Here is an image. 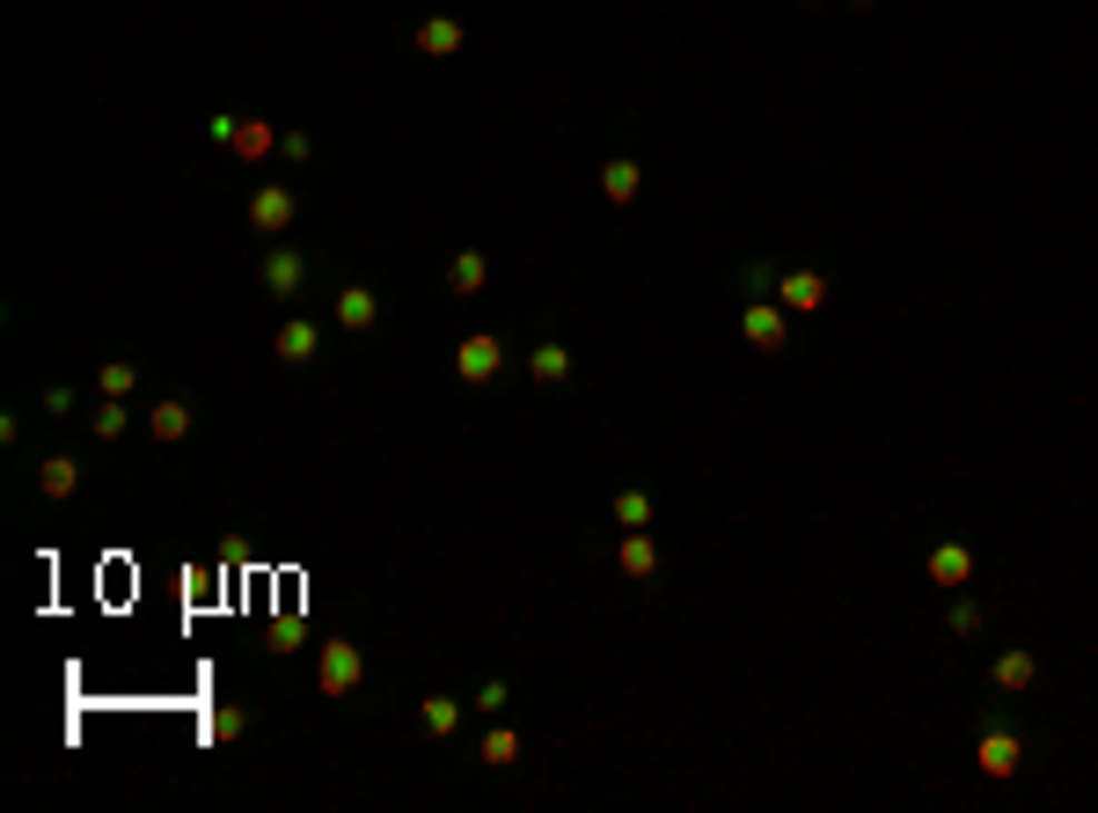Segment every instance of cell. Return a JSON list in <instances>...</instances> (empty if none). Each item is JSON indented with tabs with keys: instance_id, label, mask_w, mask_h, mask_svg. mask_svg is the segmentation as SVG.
Masks as SVG:
<instances>
[{
	"instance_id": "7c38bea8",
	"label": "cell",
	"mask_w": 1098,
	"mask_h": 813,
	"mask_svg": "<svg viewBox=\"0 0 1098 813\" xmlns=\"http://www.w3.org/2000/svg\"><path fill=\"white\" fill-rule=\"evenodd\" d=\"M382 323V294L374 286H345L337 294V330H374Z\"/></svg>"
},
{
	"instance_id": "ba28073f",
	"label": "cell",
	"mask_w": 1098,
	"mask_h": 813,
	"mask_svg": "<svg viewBox=\"0 0 1098 813\" xmlns=\"http://www.w3.org/2000/svg\"><path fill=\"white\" fill-rule=\"evenodd\" d=\"M776 301L791 316H813V308H828V279L820 271H776Z\"/></svg>"
},
{
	"instance_id": "603a6c76",
	"label": "cell",
	"mask_w": 1098,
	"mask_h": 813,
	"mask_svg": "<svg viewBox=\"0 0 1098 813\" xmlns=\"http://www.w3.org/2000/svg\"><path fill=\"white\" fill-rule=\"evenodd\" d=\"M125 425H132V410H125L118 396H103V404H96V418H88V433H96V440H118Z\"/></svg>"
},
{
	"instance_id": "4dcf8cb0",
	"label": "cell",
	"mask_w": 1098,
	"mask_h": 813,
	"mask_svg": "<svg viewBox=\"0 0 1098 813\" xmlns=\"http://www.w3.org/2000/svg\"><path fill=\"white\" fill-rule=\"evenodd\" d=\"M206 140H212V147L235 140V118H227V110H220V118H206Z\"/></svg>"
},
{
	"instance_id": "e0dca14e",
	"label": "cell",
	"mask_w": 1098,
	"mask_h": 813,
	"mask_svg": "<svg viewBox=\"0 0 1098 813\" xmlns=\"http://www.w3.org/2000/svg\"><path fill=\"white\" fill-rule=\"evenodd\" d=\"M930 579H938V586H967V579H975V549H967V543H938V549H930Z\"/></svg>"
},
{
	"instance_id": "277c9868",
	"label": "cell",
	"mask_w": 1098,
	"mask_h": 813,
	"mask_svg": "<svg viewBox=\"0 0 1098 813\" xmlns=\"http://www.w3.org/2000/svg\"><path fill=\"white\" fill-rule=\"evenodd\" d=\"M498 367H506V345H498L491 330H476V337H462V345H454V374H462L469 389L498 381Z\"/></svg>"
},
{
	"instance_id": "cb8c5ba5",
	"label": "cell",
	"mask_w": 1098,
	"mask_h": 813,
	"mask_svg": "<svg viewBox=\"0 0 1098 813\" xmlns=\"http://www.w3.org/2000/svg\"><path fill=\"white\" fill-rule=\"evenodd\" d=\"M615 528H652V492H615Z\"/></svg>"
},
{
	"instance_id": "484cf974",
	"label": "cell",
	"mask_w": 1098,
	"mask_h": 813,
	"mask_svg": "<svg viewBox=\"0 0 1098 813\" xmlns=\"http://www.w3.org/2000/svg\"><path fill=\"white\" fill-rule=\"evenodd\" d=\"M506 704H513V690L498 682V674H484V690H476V711H491V718H506Z\"/></svg>"
},
{
	"instance_id": "ffe728a7",
	"label": "cell",
	"mask_w": 1098,
	"mask_h": 813,
	"mask_svg": "<svg viewBox=\"0 0 1098 813\" xmlns=\"http://www.w3.org/2000/svg\"><path fill=\"white\" fill-rule=\"evenodd\" d=\"M73 484H81V462L73 455H52L44 469H37V492L44 498H73Z\"/></svg>"
},
{
	"instance_id": "2e32d148",
	"label": "cell",
	"mask_w": 1098,
	"mask_h": 813,
	"mask_svg": "<svg viewBox=\"0 0 1098 813\" xmlns=\"http://www.w3.org/2000/svg\"><path fill=\"white\" fill-rule=\"evenodd\" d=\"M645 191V169H637V161H601V198H609V206H630V198Z\"/></svg>"
},
{
	"instance_id": "6da1fadb",
	"label": "cell",
	"mask_w": 1098,
	"mask_h": 813,
	"mask_svg": "<svg viewBox=\"0 0 1098 813\" xmlns=\"http://www.w3.org/2000/svg\"><path fill=\"white\" fill-rule=\"evenodd\" d=\"M359 682H366V653L352 645V637H330V645H323V660H315V690L345 704Z\"/></svg>"
},
{
	"instance_id": "d6986e66",
	"label": "cell",
	"mask_w": 1098,
	"mask_h": 813,
	"mask_svg": "<svg viewBox=\"0 0 1098 813\" xmlns=\"http://www.w3.org/2000/svg\"><path fill=\"white\" fill-rule=\"evenodd\" d=\"M418 725L433 733V741H454V733H462V704H454V696H425V704H418Z\"/></svg>"
},
{
	"instance_id": "5bb4252c",
	"label": "cell",
	"mask_w": 1098,
	"mask_h": 813,
	"mask_svg": "<svg viewBox=\"0 0 1098 813\" xmlns=\"http://www.w3.org/2000/svg\"><path fill=\"white\" fill-rule=\"evenodd\" d=\"M1032 682H1040V660H1032L1026 645H1011V653H996V690H1003V696H1026Z\"/></svg>"
},
{
	"instance_id": "83f0119b",
	"label": "cell",
	"mask_w": 1098,
	"mask_h": 813,
	"mask_svg": "<svg viewBox=\"0 0 1098 813\" xmlns=\"http://www.w3.org/2000/svg\"><path fill=\"white\" fill-rule=\"evenodd\" d=\"M740 286H748V301H754V294H776V271H769V265H748V271H740Z\"/></svg>"
},
{
	"instance_id": "4316f807",
	"label": "cell",
	"mask_w": 1098,
	"mask_h": 813,
	"mask_svg": "<svg viewBox=\"0 0 1098 813\" xmlns=\"http://www.w3.org/2000/svg\"><path fill=\"white\" fill-rule=\"evenodd\" d=\"M944 623H952V637H975V631H981V602H967V594H959Z\"/></svg>"
},
{
	"instance_id": "d4e9b609",
	"label": "cell",
	"mask_w": 1098,
	"mask_h": 813,
	"mask_svg": "<svg viewBox=\"0 0 1098 813\" xmlns=\"http://www.w3.org/2000/svg\"><path fill=\"white\" fill-rule=\"evenodd\" d=\"M243 733H249V711L243 704H220L206 718V741H243Z\"/></svg>"
},
{
	"instance_id": "52a82bcc",
	"label": "cell",
	"mask_w": 1098,
	"mask_h": 813,
	"mask_svg": "<svg viewBox=\"0 0 1098 813\" xmlns=\"http://www.w3.org/2000/svg\"><path fill=\"white\" fill-rule=\"evenodd\" d=\"M271 353H279V367H308V359L323 353V323L286 316V323H279V337H271Z\"/></svg>"
},
{
	"instance_id": "7a4b0ae2",
	"label": "cell",
	"mask_w": 1098,
	"mask_h": 813,
	"mask_svg": "<svg viewBox=\"0 0 1098 813\" xmlns=\"http://www.w3.org/2000/svg\"><path fill=\"white\" fill-rule=\"evenodd\" d=\"M975 762H981V777H996V784H1003V777H1018V762H1026V741H1018V733H1011L1003 718H989V725H981Z\"/></svg>"
},
{
	"instance_id": "44dd1931",
	"label": "cell",
	"mask_w": 1098,
	"mask_h": 813,
	"mask_svg": "<svg viewBox=\"0 0 1098 813\" xmlns=\"http://www.w3.org/2000/svg\"><path fill=\"white\" fill-rule=\"evenodd\" d=\"M132 389H140V367H132V359H103V367H96V396H118L125 404Z\"/></svg>"
},
{
	"instance_id": "8992f818",
	"label": "cell",
	"mask_w": 1098,
	"mask_h": 813,
	"mask_svg": "<svg viewBox=\"0 0 1098 813\" xmlns=\"http://www.w3.org/2000/svg\"><path fill=\"white\" fill-rule=\"evenodd\" d=\"M249 228L257 235H286L294 228V191H286V184H257V191H249Z\"/></svg>"
},
{
	"instance_id": "4fadbf2b",
	"label": "cell",
	"mask_w": 1098,
	"mask_h": 813,
	"mask_svg": "<svg viewBox=\"0 0 1098 813\" xmlns=\"http://www.w3.org/2000/svg\"><path fill=\"white\" fill-rule=\"evenodd\" d=\"M615 565H623V579H652L660 572V549H652L645 528H623V543H615Z\"/></svg>"
},
{
	"instance_id": "1f68e13d",
	"label": "cell",
	"mask_w": 1098,
	"mask_h": 813,
	"mask_svg": "<svg viewBox=\"0 0 1098 813\" xmlns=\"http://www.w3.org/2000/svg\"><path fill=\"white\" fill-rule=\"evenodd\" d=\"M73 410V389H44V418H67Z\"/></svg>"
},
{
	"instance_id": "9a60e30c",
	"label": "cell",
	"mask_w": 1098,
	"mask_h": 813,
	"mask_svg": "<svg viewBox=\"0 0 1098 813\" xmlns=\"http://www.w3.org/2000/svg\"><path fill=\"white\" fill-rule=\"evenodd\" d=\"M527 374H535L542 389H564V381H572V353H564L557 337H542L535 353H527Z\"/></svg>"
},
{
	"instance_id": "5b68a950",
	"label": "cell",
	"mask_w": 1098,
	"mask_h": 813,
	"mask_svg": "<svg viewBox=\"0 0 1098 813\" xmlns=\"http://www.w3.org/2000/svg\"><path fill=\"white\" fill-rule=\"evenodd\" d=\"M257 279L271 286L279 301H294L300 286H308V257H300V249H286V242H271V249H264V265H257Z\"/></svg>"
},
{
	"instance_id": "ac0fdd59",
	"label": "cell",
	"mask_w": 1098,
	"mask_h": 813,
	"mask_svg": "<svg viewBox=\"0 0 1098 813\" xmlns=\"http://www.w3.org/2000/svg\"><path fill=\"white\" fill-rule=\"evenodd\" d=\"M147 433H155L161 447H169V440H184V433H191V404H184V396H161V404L147 410Z\"/></svg>"
},
{
	"instance_id": "f546056e",
	"label": "cell",
	"mask_w": 1098,
	"mask_h": 813,
	"mask_svg": "<svg viewBox=\"0 0 1098 813\" xmlns=\"http://www.w3.org/2000/svg\"><path fill=\"white\" fill-rule=\"evenodd\" d=\"M271 645H279V653H294V645H300V616H279V631H271Z\"/></svg>"
},
{
	"instance_id": "7402d4cb",
	"label": "cell",
	"mask_w": 1098,
	"mask_h": 813,
	"mask_svg": "<svg viewBox=\"0 0 1098 813\" xmlns=\"http://www.w3.org/2000/svg\"><path fill=\"white\" fill-rule=\"evenodd\" d=\"M484 762L491 770H513V762H521V733H513V725H491L484 733Z\"/></svg>"
},
{
	"instance_id": "8fae6325",
	"label": "cell",
	"mask_w": 1098,
	"mask_h": 813,
	"mask_svg": "<svg viewBox=\"0 0 1098 813\" xmlns=\"http://www.w3.org/2000/svg\"><path fill=\"white\" fill-rule=\"evenodd\" d=\"M462 44H469V30H462L454 16H425V22H418V52H425V59H454Z\"/></svg>"
},
{
	"instance_id": "30bf717a",
	"label": "cell",
	"mask_w": 1098,
	"mask_h": 813,
	"mask_svg": "<svg viewBox=\"0 0 1098 813\" xmlns=\"http://www.w3.org/2000/svg\"><path fill=\"white\" fill-rule=\"evenodd\" d=\"M286 132L271 118H235V140H227V155H243V161H264L271 147H279Z\"/></svg>"
},
{
	"instance_id": "3957f363",
	"label": "cell",
	"mask_w": 1098,
	"mask_h": 813,
	"mask_svg": "<svg viewBox=\"0 0 1098 813\" xmlns=\"http://www.w3.org/2000/svg\"><path fill=\"white\" fill-rule=\"evenodd\" d=\"M791 308L784 301H762V294H754L748 308H740V337H748L754 353H784V337H791Z\"/></svg>"
},
{
	"instance_id": "f1b7e54d",
	"label": "cell",
	"mask_w": 1098,
	"mask_h": 813,
	"mask_svg": "<svg viewBox=\"0 0 1098 813\" xmlns=\"http://www.w3.org/2000/svg\"><path fill=\"white\" fill-rule=\"evenodd\" d=\"M279 155H286V161H308V155H315V140H308V132H286Z\"/></svg>"
},
{
	"instance_id": "9c48e42d",
	"label": "cell",
	"mask_w": 1098,
	"mask_h": 813,
	"mask_svg": "<svg viewBox=\"0 0 1098 813\" xmlns=\"http://www.w3.org/2000/svg\"><path fill=\"white\" fill-rule=\"evenodd\" d=\"M484 279H491L484 249H454V257H447V294H454V301H476V294H484Z\"/></svg>"
}]
</instances>
